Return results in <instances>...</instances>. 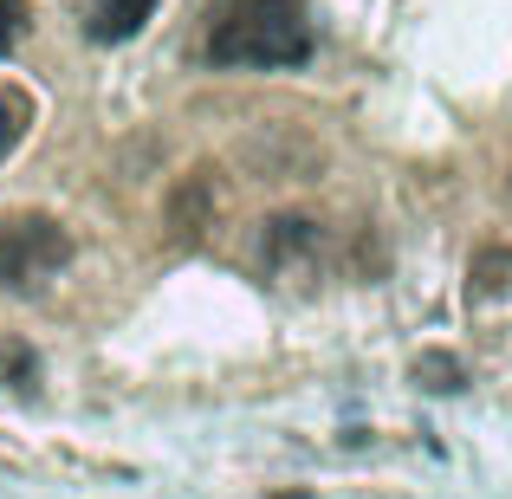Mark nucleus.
Returning <instances> with one entry per match:
<instances>
[{
	"mask_svg": "<svg viewBox=\"0 0 512 499\" xmlns=\"http://www.w3.org/2000/svg\"><path fill=\"white\" fill-rule=\"evenodd\" d=\"M20 33H26V7L20 0H0V59L20 46Z\"/></svg>",
	"mask_w": 512,
	"mask_h": 499,
	"instance_id": "nucleus-10",
	"label": "nucleus"
},
{
	"mask_svg": "<svg viewBox=\"0 0 512 499\" xmlns=\"http://www.w3.org/2000/svg\"><path fill=\"white\" fill-rule=\"evenodd\" d=\"M214 214H221V182H214L208 169L182 175V182L169 188V227H175V240H201L214 227Z\"/></svg>",
	"mask_w": 512,
	"mask_h": 499,
	"instance_id": "nucleus-3",
	"label": "nucleus"
},
{
	"mask_svg": "<svg viewBox=\"0 0 512 499\" xmlns=\"http://www.w3.org/2000/svg\"><path fill=\"white\" fill-rule=\"evenodd\" d=\"M260 253H266V266L312 260V253H318V221H305V214H273L266 234H260Z\"/></svg>",
	"mask_w": 512,
	"mask_h": 499,
	"instance_id": "nucleus-4",
	"label": "nucleus"
},
{
	"mask_svg": "<svg viewBox=\"0 0 512 499\" xmlns=\"http://www.w3.org/2000/svg\"><path fill=\"white\" fill-rule=\"evenodd\" d=\"M208 59L227 72H279L312 59V26L299 0H227L208 33Z\"/></svg>",
	"mask_w": 512,
	"mask_h": 499,
	"instance_id": "nucleus-1",
	"label": "nucleus"
},
{
	"mask_svg": "<svg viewBox=\"0 0 512 499\" xmlns=\"http://www.w3.org/2000/svg\"><path fill=\"white\" fill-rule=\"evenodd\" d=\"M65 260H72V234L52 214H13V221H0V286L7 292H39Z\"/></svg>",
	"mask_w": 512,
	"mask_h": 499,
	"instance_id": "nucleus-2",
	"label": "nucleus"
},
{
	"mask_svg": "<svg viewBox=\"0 0 512 499\" xmlns=\"http://www.w3.org/2000/svg\"><path fill=\"white\" fill-rule=\"evenodd\" d=\"M493 292H512V247H487L474 260V299H493Z\"/></svg>",
	"mask_w": 512,
	"mask_h": 499,
	"instance_id": "nucleus-6",
	"label": "nucleus"
},
{
	"mask_svg": "<svg viewBox=\"0 0 512 499\" xmlns=\"http://www.w3.org/2000/svg\"><path fill=\"white\" fill-rule=\"evenodd\" d=\"M415 376H422V383L428 389H461V363H454V357H422V363H415Z\"/></svg>",
	"mask_w": 512,
	"mask_h": 499,
	"instance_id": "nucleus-8",
	"label": "nucleus"
},
{
	"mask_svg": "<svg viewBox=\"0 0 512 499\" xmlns=\"http://www.w3.org/2000/svg\"><path fill=\"white\" fill-rule=\"evenodd\" d=\"M150 13H156V0H104L91 13V39H130V33H143Z\"/></svg>",
	"mask_w": 512,
	"mask_h": 499,
	"instance_id": "nucleus-5",
	"label": "nucleus"
},
{
	"mask_svg": "<svg viewBox=\"0 0 512 499\" xmlns=\"http://www.w3.org/2000/svg\"><path fill=\"white\" fill-rule=\"evenodd\" d=\"M20 376V383H39V363H33V350L26 344H13V337H0V376Z\"/></svg>",
	"mask_w": 512,
	"mask_h": 499,
	"instance_id": "nucleus-9",
	"label": "nucleus"
},
{
	"mask_svg": "<svg viewBox=\"0 0 512 499\" xmlns=\"http://www.w3.org/2000/svg\"><path fill=\"white\" fill-rule=\"evenodd\" d=\"M20 137H26V98H7V91H0V156L20 150Z\"/></svg>",
	"mask_w": 512,
	"mask_h": 499,
	"instance_id": "nucleus-7",
	"label": "nucleus"
}]
</instances>
